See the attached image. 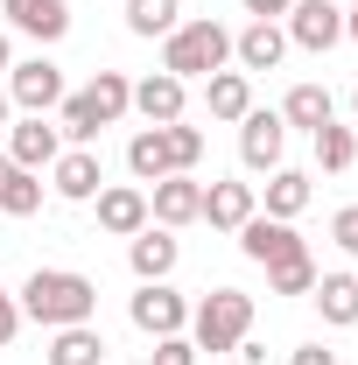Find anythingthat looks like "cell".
Listing matches in <instances>:
<instances>
[{
    "label": "cell",
    "instance_id": "obj_25",
    "mask_svg": "<svg viewBox=\"0 0 358 365\" xmlns=\"http://www.w3.org/2000/svg\"><path fill=\"white\" fill-rule=\"evenodd\" d=\"M85 98H91V113H98V120H106V127H113V120H127V113H134V85H127V78H120V71H98V78H91V85H85Z\"/></svg>",
    "mask_w": 358,
    "mask_h": 365
},
{
    "label": "cell",
    "instance_id": "obj_3",
    "mask_svg": "<svg viewBox=\"0 0 358 365\" xmlns=\"http://www.w3.org/2000/svg\"><path fill=\"white\" fill-rule=\"evenodd\" d=\"M246 330H253V295H239V288H211L190 309V344L197 351H239Z\"/></svg>",
    "mask_w": 358,
    "mask_h": 365
},
{
    "label": "cell",
    "instance_id": "obj_18",
    "mask_svg": "<svg viewBox=\"0 0 358 365\" xmlns=\"http://www.w3.org/2000/svg\"><path fill=\"white\" fill-rule=\"evenodd\" d=\"M204 113L239 127V120L253 113V78H246V71H211V78H204Z\"/></svg>",
    "mask_w": 358,
    "mask_h": 365
},
{
    "label": "cell",
    "instance_id": "obj_5",
    "mask_svg": "<svg viewBox=\"0 0 358 365\" xmlns=\"http://www.w3.org/2000/svg\"><path fill=\"white\" fill-rule=\"evenodd\" d=\"M239 253L253 260V267H281V260H295V253H310L288 218H267V211H253L246 225H239Z\"/></svg>",
    "mask_w": 358,
    "mask_h": 365
},
{
    "label": "cell",
    "instance_id": "obj_4",
    "mask_svg": "<svg viewBox=\"0 0 358 365\" xmlns=\"http://www.w3.org/2000/svg\"><path fill=\"white\" fill-rule=\"evenodd\" d=\"M7 106H21V113H56V106H63V71H56L49 56H21V63L7 71Z\"/></svg>",
    "mask_w": 358,
    "mask_h": 365
},
{
    "label": "cell",
    "instance_id": "obj_31",
    "mask_svg": "<svg viewBox=\"0 0 358 365\" xmlns=\"http://www.w3.org/2000/svg\"><path fill=\"white\" fill-rule=\"evenodd\" d=\"M148 365H197V344H190L183 330H176V337H155V359H148Z\"/></svg>",
    "mask_w": 358,
    "mask_h": 365
},
{
    "label": "cell",
    "instance_id": "obj_7",
    "mask_svg": "<svg viewBox=\"0 0 358 365\" xmlns=\"http://www.w3.org/2000/svg\"><path fill=\"white\" fill-rule=\"evenodd\" d=\"M288 43L316 49V56L337 49L344 43V7H337V0H295V7H288Z\"/></svg>",
    "mask_w": 358,
    "mask_h": 365
},
{
    "label": "cell",
    "instance_id": "obj_6",
    "mask_svg": "<svg viewBox=\"0 0 358 365\" xmlns=\"http://www.w3.org/2000/svg\"><path fill=\"white\" fill-rule=\"evenodd\" d=\"M127 317H134V330H148V337H176V330H190V302H183L169 281H140V295L127 302Z\"/></svg>",
    "mask_w": 358,
    "mask_h": 365
},
{
    "label": "cell",
    "instance_id": "obj_37",
    "mask_svg": "<svg viewBox=\"0 0 358 365\" xmlns=\"http://www.w3.org/2000/svg\"><path fill=\"white\" fill-rule=\"evenodd\" d=\"M344 36H352V43H358V0H352V7H344Z\"/></svg>",
    "mask_w": 358,
    "mask_h": 365
},
{
    "label": "cell",
    "instance_id": "obj_8",
    "mask_svg": "<svg viewBox=\"0 0 358 365\" xmlns=\"http://www.w3.org/2000/svg\"><path fill=\"white\" fill-rule=\"evenodd\" d=\"M56 155H63V134H56V120H49V113L7 120V162H21V169H36V176H43Z\"/></svg>",
    "mask_w": 358,
    "mask_h": 365
},
{
    "label": "cell",
    "instance_id": "obj_24",
    "mask_svg": "<svg viewBox=\"0 0 358 365\" xmlns=\"http://www.w3.org/2000/svg\"><path fill=\"white\" fill-rule=\"evenodd\" d=\"M127 169H134V182L176 176V169H169V140H162V127H140V134L127 140Z\"/></svg>",
    "mask_w": 358,
    "mask_h": 365
},
{
    "label": "cell",
    "instance_id": "obj_19",
    "mask_svg": "<svg viewBox=\"0 0 358 365\" xmlns=\"http://www.w3.org/2000/svg\"><path fill=\"white\" fill-rule=\"evenodd\" d=\"M310 302L323 309L330 330H352V323H358V274H316Z\"/></svg>",
    "mask_w": 358,
    "mask_h": 365
},
{
    "label": "cell",
    "instance_id": "obj_27",
    "mask_svg": "<svg viewBox=\"0 0 358 365\" xmlns=\"http://www.w3.org/2000/svg\"><path fill=\"white\" fill-rule=\"evenodd\" d=\"M98 127H106V120L91 113V98H85V91H63V106H56V134H63V140H78V148H91V140H98Z\"/></svg>",
    "mask_w": 358,
    "mask_h": 365
},
{
    "label": "cell",
    "instance_id": "obj_14",
    "mask_svg": "<svg viewBox=\"0 0 358 365\" xmlns=\"http://www.w3.org/2000/svg\"><path fill=\"white\" fill-rule=\"evenodd\" d=\"M183 106H190V85H183V78H169V71H148V78L134 85V113L148 120V127L183 120Z\"/></svg>",
    "mask_w": 358,
    "mask_h": 365
},
{
    "label": "cell",
    "instance_id": "obj_12",
    "mask_svg": "<svg viewBox=\"0 0 358 365\" xmlns=\"http://www.w3.org/2000/svg\"><path fill=\"white\" fill-rule=\"evenodd\" d=\"M49 190H56L63 204H91V197L106 190V169H98V155H91V148H63V155L49 162Z\"/></svg>",
    "mask_w": 358,
    "mask_h": 365
},
{
    "label": "cell",
    "instance_id": "obj_30",
    "mask_svg": "<svg viewBox=\"0 0 358 365\" xmlns=\"http://www.w3.org/2000/svg\"><path fill=\"white\" fill-rule=\"evenodd\" d=\"M310 288H316V260H310V253L267 267V295H310Z\"/></svg>",
    "mask_w": 358,
    "mask_h": 365
},
{
    "label": "cell",
    "instance_id": "obj_28",
    "mask_svg": "<svg viewBox=\"0 0 358 365\" xmlns=\"http://www.w3.org/2000/svg\"><path fill=\"white\" fill-rule=\"evenodd\" d=\"M176 21H183L176 0H127V29H134V36H148V43H155V36H169Z\"/></svg>",
    "mask_w": 358,
    "mask_h": 365
},
{
    "label": "cell",
    "instance_id": "obj_34",
    "mask_svg": "<svg viewBox=\"0 0 358 365\" xmlns=\"http://www.w3.org/2000/svg\"><path fill=\"white\" fill-rule=\"evenodd\" d=\"M288 365H337V351H330V344H295Z\"/></svg>",
    "mask_w": 358,
    "mask_h": 365
},
{
    "label": "cell",
    "instance_id": "obj_21",
    "mask_svg": "<svg viewBox=\"0 0 358 365\" xmlns=\"http://www.w3.org/2000/svg\"><path fill=\"white\" fill-rule=\"evenodd\" d=\"M310 197H316V182L302 176V169H267V218H302L310 211Z\"/></svg>",
    "mask_w": 358,
    "mask_h": 365
},
{
    "label": "cell",
    "instance_id": "obj_17",
    "mask_svg": "<svg viewBox=\"0 0 358 365\" xmlns=\"http://www.w3.org/2000/svg\"><path fill=\"white\" fill-rule=\"evenodd\" d=\"M253 218V182H204V225L211 232H239Z\"/></svg>",
    "mask_w": 358,
    "mask_h": 365
},
{
    "label": "cell",
    "instance_id": "obj_38",
    "mask_svg": "<svg viewBox=\"0 0 358 365\" xmlns=\"http://www.w3.org/2000/svg\"><path fill=\"white\" fill-rule=\"evenodd\" d=\"M7 113H14V106H7V91H0V127H7Z\"/></svg>",
    "mask_w": 358,
    "mask_h": 365
},
{
    "label": "cell",
    "instance_id": "obj_22",
    "mask_svg": "<svg viewBox=\"0 0 358 365\" xmlns=\"http://www.w3.org/2000/svg\"><path fill=\"white\" fill-rule=\"evenodd\" d=\"M330 120H337V106H330V91H323V85H295L288 98H281V127L316 134V127H330Z\"/></svg>",
    "mask_w": 358,
    "mask_h": 365
},
{
    "label": "cell",
    "instance_id": "obj_32",
    "mask_svg": "<svg viewBox=\"0 0 358 365\" xmlns=\"http://www.w3.org/2000/svg\"><path fill=\"white\" fill-rule=\"evenodd\" d=\"M330 239H337L344 253H358V204H344V211L330 218Z\"/></svg>",
    "mask_w": 358,
    "mask_h": 365
},
{
    "label": "cell",
    "instance_id": "obj_20",
    "mask_svg": "<svg viewBox=\"0 0 358 365\" xmlns=\"http://www.w3.org/2000/svg\"><path fill=\"white\" fill-rule=\"evenodd\" d=\"M43 211V176L0 155V218H36Z\"/></svg>",
    "mask_w": 358,
    "mask_h": 365
},
{
    "label": "cell",
    "instance_id": "obj_11",
    "mask_svg": "<svg viewBox=\"0 0 358 365\" xmlns=\"http://www.w3.org/2000/svg\"><path fill=\"white\" fill-rule=\"evenodd\" d=\"M281 148H288V127H281V113H246L239 120V162L253 169V176H267V169H281Z\"/></svg>",
    "mask_w": 358,
    "mask_h": 365
},
{
    "label": "cell",
    "instance_id": "obj_9",
    "mask_svg": "<svg viewBox=\"0 0 358 365\" xmlns=\"http://www.w3.org/2000/svg\"><path fill=\"white\" fill-rule=\"evenodd\" d=\"M91 204H98V232H113V239H134V232L155 225V218H148V190H140V182H106Z\"/></svg>",
    "mask_w": 358,
    "mask_h": 365
},
{
    "label": "cell",
    "instance_id": "obj_10",
    "mask_svg": "<svg viewBox=\"0 0 358 365\" xmlns=\"http://www.w3.org/2000/svg\"><path fill=\"white\" fill-rule=\"evenodd\" d=\"M148 218L169 225V232L197 225V218H204V182L197 176H162L155 190H148Z\"/></svg>",
    "mask_w": 358,
    "mask_h": 365
},
{
    "label": "cell",
    "instance_id": "obj_35",
    "mask_svg": "<svg viewBox=\"0 0 358 365\" xmlns=\"http://www.w3.org/2000/svg\"><path fill=\"white\" fill-rule=\"evenodd\" d=\"M288 7H295V0H246V14H253V21H274V14H288Z\"/></svg>",
    "mask_w": 358,
    "mask_h": 365
},
{
    "label": "cell",
    "instance_id": "obj_33",
    "mask_svg": "<svg viewBox=\"0 0 358 365\" xmlns=\"http://www.w3.org/2000/svg\"><path fill=\"white\" fill-rule=\"evenodd\" d=\"M14 330H21V302L0 288V344H14Z\"/></svg>",
    "mask_w": 358,
    "mask_h": 365
},
{
    "label": "cell",
    "instance_id": "obj_15",
    "mask_svg": "<svg viewBox=\"0 0 358 365\" xmlns=\"http://www.w3.org/2000/svg\"><path fill=\"white\" fill-rule=\"evenodd\" d=\"M127 260H134L140 281H169V274H176V260H183V239H176L169 225H148V232H134V239H127Z\"/></svg>",
    "mask_w": 358,
    "mask_h": 365
},
{
    "label": "cell",
    "instance_id": "obj_2",
    "mask_svg": "<svg viewBox=\"0 0 358 365\" xmlns=\"http://www.w3.org/2000/svg\"><path fill=\"white\" fill-rule=\"evenodd\" d=\"M232 63V29L211 21V14H197V21H176L169 36H162V71L183 78V85H204L211 71Z\"/></svg>",
    "mask_w": 358,
    "mask_h": 365
},
{
    "label": "cell",
    "instance_id": "obj_13",
    "mask_svg": "<svg viewBox=\"0 0 358 365\" xmlns=\"http://www.w3.org/2000/svg\"><path fill=\"white\" fill-rule=\"evenodd\" d=\"M0 14H7L14 36H36V43L71 36V0H0Z\"/></svg>",
    "mask_w": 358,
    "mask_h": 365
},
{
    "label": "cell",
    "instance_id": "obj_39",
    "mask_svg": "<svg viewBox=\"0 0 358 365\" xmlns=\"http://www.w3.org/2000/svg\"><path fill=\"white\" fill-rule=\"evenodd\" d=\"M352 113H358V91H352Z\"/></svg>",
    "mask_w": 358,
    "mask_h": 365
},
{
    "label": "cell",
    "instance_id": "obj_16",
    "mask_svg": "<svg viewBox=\"0 0 358 365\" xmlns=\"http://www.w3.org/2000/svg\"><path fill=\"white\" fill-rule=\"evenodd\" d=\"M232 56H239V71H274V63L288 56V29H281V21H246V29L232 36Z\"/></svg>",
    "mask_w": 358,
    "mask_h": 365
},
{
    "label": "cell",
    "instance_id": "obj_23",
    "mask_svg": "<svg viewBox=\"0 0 358 365\" xmlns=\"http://www.w3.org/2000/svg\"><path fill=\"white\" fill-rule=\"evenodd\" d=\"M49 365H106V337L91 323H63L49 337Z\"/></svg>",
    "mask_w": 358,
    "mask_h": 365
},
{
    "label": "cell",
    "instance_id": "obj_26",
    "mask_svg": "<svg viewBox=\"0 0 358 365\" xmlns=\"http://www.w3.org/2000/svg\"><path fill=\"white\" fill-rule=\"evenodd\" d=\"M310 140H316V169H330V176H344V169L358 162V134H352V127H337V120L316 127Z\"/></svg>",
    "mask_w": 358,
    "mask_h": 365
},
{
    "label": "cell",
    "instance_id": "obj_29",
    "mask_svg": "<svg viewBox=\"0 0 358 365\" xmlns=\"http://www.w3.org/2000/svg\"><path fill=\"white\" fill-rule=\"evenodd\" d=\"M162 140H169V169H176V176H190V169L204 162V127H190V120H169V127H162Z\"/></svg>",
    "mask_w": 358,
    "mask_h": 365
},
{
    "label": "cell",
    "instance_id": "obj_36",
    "mask_svg": "<svg viewBox=\"0 0 358 365\" xmlns=\"http://www.w3.org/2000/svg\"><path fill=\"white\" fill-rule=\"evenodd\" d=\"M14 71V43H7V29H0V78Z\"/></svg>",
    "mask_w": 358,
    "mask_h": 365
},
{
    "label": "cell",
    "instance_id": "obj_1",
    "mask_svg": "<svg viewBox=\"0 0 358 365\" xmlns=\"http://www.w3.org/2000/svg\"><path fill=\"white\" fill-rule=\"evenodd\" d=\"M21 317L43 323V330H63V323H91L98 317V281L78 267H36L29 281H21Z\"/></svg>",
    "mask_w": 358,
    "mask_h": 365
}]
</instances>
